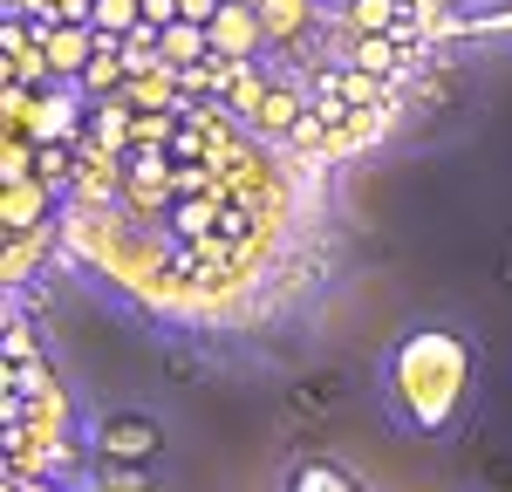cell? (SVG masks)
<instances>
[{"label":"cell","instance_id":"8992f818","mask_svg":"<svg viewBox=\"0 0 512 492\" xmlns=\"http://www.w3.org/2000/svg\"><path fill=\"white\" fill-rule=\"evenodd\" d=\"M349 35H410L396 0H349Z\"/></svg>","mask_w":512,"mask_h":492},{"label":"cell","instance_id":"3957f363","mask_svg":"<svg viewBox=\"0 0 512 492\" xmlns=\"http://www.w3.org/2000/svg\"><path fill=\"white\" fill-rule=\"evenodd\" d=\"M96 451H103L110 465H151L164 451V431L151 417H110V424L96 431Z\"/></svg>","mask_w":512,"mask_h":492},{"label":"cell","instance_id":"ba28073f","mask_svg":"<svg viewBox=\"0 0 512 492\" xmlns=\"http://www.w3.org/2000/svg\"><path fill=\"white\" fill-rule=\"evenodd\" d=\"M355 69H369V76H390L396 62H403V35H355Z\"/></svg>","mask_w":512,"mask_h":492},{"label":"cell","instance_id":"30bf717a","mask_svg":"<svg viewBox=\"0 0 512 492\" xmlns=\"http://www.w3.org/2000/svg\"><path fill=\"white\" fill-rule=\"evenodd\" d=\"M301 103H294V96H287V89H274V96H260V110H253V123H260V130H274V137H294V130H301Z\"/></svg>","mask_w":512,"mask_h":492},{"label":"cell","instance_id":"9c48e42d","mask_svg":"<svg viewBox=\"0 0 512 492\" xmlns=\"http://www.w3.org/2000/svg\"><path fill=\"white\" fill-rule=\"evenodd\" d=\"M89 21H96L103 35H130V28L144 21V0H89Z\"/></svg>","mask_w":512,"mask_h":492},{"label":"cell","instance_id":"7a4b0ae2","mask_svg":"<svg viewBox=\"0 0 512 492\" xmlns=\"http://www.w3.org/2000/svg\"><path fill=\"white\" fill-rule=\"evenodd\" d=\"M212 55H226V62H253V48L267 41V21H260V0H226L212 21Z\"/></svg>","mask_w":512,"mask_h":492},{"label":"cell","instance_id":"6da1fadb","mask_svg":"<svg viewBox=\"0 0 512 492\" xmlns=\"http://www.w3.org/2000/svg\"><path fill=\"white\" fill-rule=\"evenodd\" d=\"M465 383H472V356H465V342L444 335V328H424V335H410V342L396 349V397H403V410H410L424 431L451 424V410L465 404Z\"/></svg>","mask_w":512,"mask_h":492},{"label":"cell","instance_id":"5b68a950","mask_svg":"<svg viewBox=\"0 0 512 492\" xmlns=\"http://www.w3.org/2000/svg\"><path fill=\"white\" fill-rule=\"evenodd\" d=\"M41 212H48V178H7V233H28V226H41Z\"/></svg>","mask_w":512,"mask_h":492},{"label":"cell","instance_id":"277c9868","mask_svg":"<svg viewBox=\"0 0 512 492\" xmlns=\"http://www.w3.org/2000/svg\"><path fill=\"white\" fill-rule=\"evenodd\" d=\"M41 41H48V62H55V76L76 82L89 62H96V48H103V28L96 21H55V28H41Z\"/></svg>","mask_w":512,"mask_h":492},{"label":"cell","instance_id":"52a82bcc","mask_svg":"<svg viewBox=\"0 0 512 492\" xmlns=\"http://www.w3.org/2000/svg\"><path fill=\"white\" fill-rule=\"evenodd\" d=\"M315 0H260V21H267V41H294L308 28Z\"/></svg>","mask_w":512,"mask_h":492},{"label":"cell","instance_id":"7c38bea8","mask_svg":"<svg viewBox=\"0 0 512 492\" xmlns=\"http://www.w3.org/2000/svg\"><path fill=\"white\" fill-rule=\"evenodd\" d=\"M287 486H294V492H342V486H355V479H349V472H335V465H294Z\"/></svg>","mask_w":512,"mask_h":492},{"label":"cell","instance_id":"8fae6325","mask_svg":"<svg viewBox=\"0 0 512 492\" xmlns=\"http://www.w3.org/2000/svg\"><path fill=\"white\" fill-rule=\"evenodd\" d=\"M335 397H342V390H335V376H308V383H294V410H301V417L335 410Z\"/></svg>","mask_w":512,"mask_h":492}]
</instances>
